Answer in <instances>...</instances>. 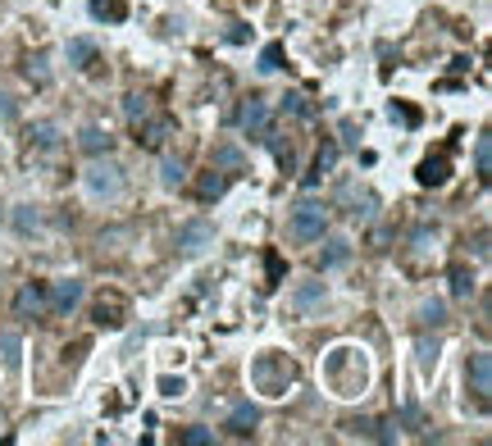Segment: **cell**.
<instances>
[{
    "mask_svg": "<svg viewBox=\"0 0 492 446\" xmlns=\"http://www.w3.org/2000/svg\"><path fill=\"white\" fill-rule=\"evenodd\" d=\"M251 383L264 392V396H283L292 383H296V364L287 360V355H260L255 364H251Z\"/></svg>",
    "mask_w": 492,
    "mask_h": 446,
    "instance_id": "obj_1",
    "label": "cell"
},
{
    "mask_svg": "<svg viewBox=\"0 0 492 446\" xmlns=\"http://www.w3.org/2000/svg\"><path fill=\"white\" fill-rule=\"evenodd\" d=\"M83 187H87L92 200H119L124 187H128V178H124V169L115 165V159H101L96 155V165L83 174Z\"/></svg>",
    "mask_w": 492,
    "mask_h": 446,
    "instance_id": "obj_2",
    "label": "cell"
},
{
    "mask_svg": "<svg viewBox=\"0 0 492 446\" xmlns=\"http://www.w3.org/2000/svg\"><path fill=\"white\" fill-rule=\"evenodd\" d=\"M324 232H328V210L319 200H301L292 210V219H287V237L301 241V247H311V241H319Z\"/></svg>",
    "mask_w": 492,
    "mask_h": 446,
    "instance_id": "obj_3",
    "label": "cell"
},
{
    "mask_svg": "<svg viewBox=\"0 0 492 446\" xmlns=\"http://www.w3.org/2000/svg\"><path fill=\"white\" fill-rule=\"evenodd\" d=\"M238 128H242L246 137H270V101H260V96L242 101V109H238Z\"/></svg>",
    "mask_w": 492,
    "mask_h": 446,
    "instance_id": "obj_4",
    "label": "cell"
},
{
    "mask_svg": "<svg viewBox=\"0 0 492 446\" xmlns=\"http://www.w3.org/2000/svg\"><path fill=\"white\" fill-rule=\"evenodd\" d=\"M46 305H51V314L69 319L73 310L83 305V282H78V278H64V282H55V288L46 292Z\"/></svg>",
    "mask_w": 492,
    "mask_h": 446,
    "instance_id": "obj_5",
    "label": "cell"
},
{
    "mask_svg": "<svg viewBox=\"0 0 492 446\" xmlns=\"http://www.w3.org/2000/svg\"><path fill=\"white\" fill-rule=\"evenodd\" d=\"M14 310L19 319H46L51 305H46V282H23L19 296H14Z\"/></svg>",
    "mask_w": 492,
    "mask_h": 446,
    "instance_id": "obj_6",
    "label": "cell"
},
{
    "mask_svg": "<svg viewBox=\"0 0 492 446\" xmlns=\"http://www.w3.org/2000/svg\"><path fill=\"white\" fill-rule=\"evenodd\" d=\"M92 319H96V328H119V323L128 319V301L119 292H105L96 305H92Z\"/></svg>",
    "mask_w": 492,
    "mask_h": 446,
    "instance_id": "obj_7",
    "label": "cell"
},
{
    "mask_svg": "<svg viewBox=\"0 0 492 446\" xmlns=\"http://www.w3.org/2000/svg\"><path fill=\"white\" fill-rule=\"evenodd\" d=\"M210 241H214V228H210L206 219H192V223H182V228H178V251H182V255L206 251Z\"/></svg>",
    "mask_w": 492,
    "mask_h": 446,
    "instance_id": "obj_8",
    "label": "cell"
},
{
    "mask_svg": "<svg viewBox=\"0 0 492 446\" xmlns=\"http://www.w3.org/2000/svg\"><path fill=\"white\" fill-rule=\"evenodd\" d=\"M465 378H470V392H474L479 401H488V392H492V355H488V351H474V355H470Z\"/></svg>",
    "mask_w": 492,
    "mask_h": 446,
    "instance_id": "obj_9",
    "label": "cell"
},
{
    "mask_svg": "<svg viewBox=\"0 0 492 446\" xmlns=\"http://www.w3.org/2000/svg\"><path fill=\"white\" fill-rule=\"evenodd\" d=\"M319 241H324V237H319ZM347 260H351V241H347V237H328L315 264H319V273H333V269H343Z\"/></svg>",
    "mask_w": 492,
    "mask_h": 446,
    "instance_id": "obj_10",
    "label": "cell"
},
{
    "mask_svg": "<svg viewBox=\"0 0 492 446\" xmlns=\"http://www.w3.org/2000/svg\"><path fill=\"white\" fill-rule=\"evenodd\" d=\"M210 169H219V174H242V169H246V155H242L233 142H223V146L210 150Z\"/></svg>",
    "mask_w": 492,
    "mask_h": 446,
    "instance_id": "obj_11",
    "label": "cell"
},
{
    "mask_svg": "<svg viewBox=\"0 0 492 446\" xmlns=\"http://www.w3.org/2000/svg\"><path fill=\"white\" fill-rule=\"evenodd\" d=\"M78 146H83L87 155H109V146H115V137H109V128H101V124H83V133H78Z\"/></svg>",
    "mask_w": 492,
    "mask_h": 446,
    "instance_id": "obj_12",
    "label": "cell"
},
{
    "mask_svg": "<svg viewBox=\"0 0 492 446\" xmlns=\"http://www.w3.org/2000/svg\"><path fill=\"white\" fill-rule=\"evenodd\" d=\"M255 424H260V410H255L251 401H242L238 410L229 415V424H223V428H229L233 437H251V433H255Z\"/></svg>",
    "mask_w": 492,
    "mask_h": 446,
    "instance_id": "obj_13",
    "label": "cell"
},
{
    "mask_svg": "<svg viewBox=\"0 0 492 446\" xmlns=\"http://www.w3.org/2000/svg\"><path fill=\"white\" fill-rule=\"evenodd\" d=\"M169 133H173V124H169V118H150L146 128L137 124V146H146V150H160Z\"/></svg>",
    "mask_w": 492,
    "mask_h": 446,
    "instance_id": "obj_14",
    "label": "cell"
},
{
    "mask_svg": "<svg viewBox=\"0 0 492 446\" xmlns=\"http://www.w3.org/2000/svg\"><path fill=\"white\" fill-rule=\"evenodd\" d=\"M447 169H451V165H447V155H438V159L429 155L415 178H420V187H442V182H447Z\"/></svg>",
    "mask_w": 492,
    "mask_h": 446,
    "instance_id": "obj_15",
    "label": "cell"
},
{
    "mask_svg": "<svg viewBox=\"0 0 492 446\" xmlns=\"http://www.w3.org/2000/svg\"><path fill=\"white\" fill-rule=\"evenodd\" d=\"M64 55H69L73 69H92V60H96V42H87V36H73V42L64 46Z\"/></svg>",
    "mask_w": 492,
    "mask_h": 446,
    "instance_id": "obj_16",
    "label": "cell"
},
{
    "mask_svg": "<svg viewBox=\"0 0 492 446\" xmlns=\"http://www.w3.org/2000/svg\"><path fill=\"white\" fill-rule=\"evenodd\" d=\"M333 165H337V146H333V142H324V146H319V155H315V169L306 174V187H319V178H324Z\"/></svg>",
    "mask_w": 492,
    "mask_h": 446,
    "instance_id": "obj_17",
    "label": "cell"
},
{
    "mask_svg": "<svg viewBox=\"0 0 492 446\" xmlns=\"http://www.w3.org/2000/svg\"><path fill=\"white\" fill-rule=\"evenodd\" d=\"M324 301V282H301V288L292 292V305L301 310V314H306V310H315Z\"/></svg>",
    "mask_w": 492,
    "mask_h": 446,
    "instance_id": "obj_18",
    "label": "cell"
},
{
    "mask_svg": "<svg viewBox=\"0 0 492 446\" xmlns=\"http://www.w3.org/2000/svg\"><path fill=\"white\" fill-rule=\"evenodd\" d=\"M223 191H229V174H219V169H210V174L197 182V196H201V200H219Z\"/></svg>",
    "mask_w": 492,
    "mask_h": 446,
    "instance_id": "obj_19",
    "label": "cell"
},
{
    "mask_svg": "<svg viewBox=\"0 0 492 446\" xmlns=\"http://www.w3.org/2000/svg\"><path fill=\"white\" fill-rule=\"evenodd\" d=\"M28 142H32L36 150H51V146L60 142V128L51 124V118H42V124H32V128H28Z\"/></svg>",
    "mask_w": 492,
    "mask_h": 446,
    "instance_id": "obj_20",
    "label": "cell"
},
{
    "mask_svg": "<svg viewBox=\"0 0 492 446\" xmlns=\"http://www.w3.org/2000/svg\"><path fill=\"white\" fill-rule=\"evenodd\" d=\"M160 182H165V187H182V182H187V165H182L178 155H165V159H160Z\"/></svg>",
    "mask_w": 492,
    "mask_h": 446,
    "instance_id": "obj_21",
    "label": "cell"
},
{
    "mask_svg": "<svg viewBox=\"0 0 492 446\" xmlns=\"http://www.w3.org/2000/svg\"><path fill=\"white\" fill-rule=\"evenodd\" d=\"M451 296H456V301H470V296H474V273H470L465 264L451 269Z\"/></svg>",
    "mask_w": 492,
    "mask_h": 446,
    "instance_id": "obj_22",
    "label": "cell"
},
{
    "mask_svg": "<svg viewBox=\"0 0 492 446\" xmlns=\"http://www.w3.org/2000/svg\"><path fill=\"white\" fill-rule=\"evenodd\" d=\"M124 114H128V124H133V128H137V124H146V118H150V96L133 92V96L124 101Z\"/></svg>",
    "mask_w": 492,
    "mask_h": 446,
    "instance_id": "obj_23",
    "label": "cell"
},
{
    "mask_svg": "<svg viewBox=\"0 0 492 446\" xmlns=\"http://www.w3.org/2000/svg\"><path fill=\"white\" fill-rule=\"evenodd\" d=\"M474 169H479V178L488 182V174H492V137H479V146H474Z\"/></svg>",
    "mask_w": 492,
    "mask_h": 446,
    "instance_id": "obj_24",
    "label": "cell"
},
{
    "mask_svg": "<svg viewBox=\"0 0 492 446\" xmlns=\"http://www.w3.org/2000/svg\"><path fill=\"white\" fill-rule=\"evenodd\" d=\"M36 228H42V215H36L32 206H19V210H14V232L28 237V232H36Z\"/></svg>",
    "mask_w": 492,
    "mask_h": 446,
    "instance_id": "obj_25",
    "label": "cell"
},
{
    "mask_svg": "<svg viewBox=\"0 0 492 446\" xmlns=\"http://www.w3.org/2000/svg\"><path fill=\"white\" fill-rule=\"evenodd\" d=\"M283 114H296V118H311V114H315V105H311L306 96H301V92H287V96H283Z\"/></svg>",
    "mask_w": 492,
    "mask_h": 446,
    "instance_id": "obj_26",
    "label": "cell"
},
{
    "mask_svg": "<svg viewBox=\"0 0 492 446\" xmlns=\"http://www.w3.org/2000/svg\"><path fill=\"white\" fill-rule=\"evenodd\" d=\"M442 319H447V305H442V301H424V305H420V323H424V328H438Z\"/></svg>",
    "mask_w": 492,
    "mask_h": 446,
    "instance_id": "obj_27",
    "label": "cell"
},
{
    "mask_svg": "<svg viewBox=\"0 0 492 446\" xmlns=\"http://www.w3.org/2000/svg\"><path fill=\"white\" fill-rule=\"evenodd\" d=\"M278 69H283V46L274 42V46L260 51V73H278Z\"/></svg>",
    "mask_w": 492,
    "mask_h": 446,
    "instance_id": "obj_28",
    "label": "cell"
},
{
    "mask_svg": "<svg viewBox=\"0 0 492 446\" xmlns=\"http://www.w3.org/2000/svg\"><path fill=\"white\" fill-rule=\"evenodd\" d=\"M92 14H96V19H124L128 10L119 5V0H92Z\"/></svg>",
    "mask_w": 492,
    "mask_h": 446,
    "instance_id": "obj_29",
    "label": "cell"
},
{
    "mask_svg": "<svg viewBox=\"0 0 492 446\" xmlns=\"http://www.w3.org/2000/svg\"><path fill=\"white\" fill-rule=\"evenodd\" d=\"M28 77H32L36 87H46V83H51V73H46V60H42V55H36V60H28Z\"/></svg>",
    "mask_w": 492,
    "mask_h": 446,
    "instance_id": "obj_30",
    "label": "cell"
},
{
    "mask_svg": "<svg viewBox=\"0 0 492 446\" xmlns=\"http://www.w3.org/2000/svg\"><path fill=\"white\" fill-rule=\"evenodd\" d=\"M182 442H187V446H210V442H214V433H210V428H187V433H182Z\"/></svg>",
    "mask_w": 492,
    "mask_h": 446,
    "instance_id": "obj_31",
    "label": "cell"
},
{
    "mask_svg": "<svg viewBox=\"0 0 492 446\" xmlns=\"http://www.w3.org/2000/svg\"><path fill=\"white\" fill-rule=\"evenodd\" d=\"M182 378H160V396H182Z\"/></svg>",
    "mask_w": 492,
    "mask_h": 446,
    "instance_id": "obj_32",
    "label": "cell"
},
{
    "mask_svg": "<svg viewBox=\"0 0 492 446\" xmlns=\"http://www.w3.org/2000/svg\"><path fill=\"white\" fill-rule=\"evenodd\" d=\"M10 118H14V101L0 92V124H10Z\"/></svg>",
    "mask_w": 492,
    "mask_h": 446,
    "instance_id": "obj_33",
    "label": "cell"
},
{
    "mask_svg": "<svg viewBox=\"0 0 492 446\" xmlns=\"http://www.w3.org/2000/svg\"><path fill=\"white\" fill-rule=\"evenodd\" d=\"M270 278H274V282L283 278V260H278V255H270ZM274 282H270V288H274Z\"/></svg>",
    "mask_w": 492,
    "mask_h": 446,
    "instance_id": "obj_34",
    "label": "cell"
}]
</instances>
